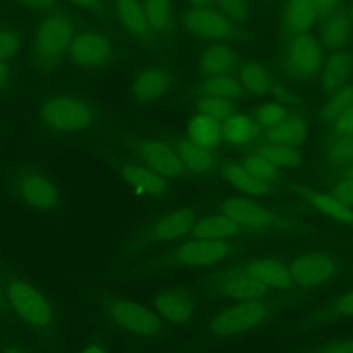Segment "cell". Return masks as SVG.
<instances>
[{
  "label": "cell",
  "mask_w": 353,
  "mask_h": 353,
  "mask_svg": "<svg viewBox=\"0 0 353 353\" xmlns=\"http://www.w3.org/2000/svg\"><path fill=\"white\" fill-rule=\"evenodd\" d=\"M301 194L313 208L319 210L324 215L339 222L353 223V210L342 204L332 194H324L310 189H302Z\"/></svg>",
  "instance_id": "obj_30"
},
{
  "label": "cell",
  "mask_w": 353,
  "mask_h": 353,
  "mask_svg": "<svg viewBox=\"0 0 353 353\" xmlns=\"http://www.w3.org/2000/svg\"><path fill=\"white\" fill-rule=\"evenodd\" d=\"M132 149L142 160L143 165L149 167L164 178L181 176L186 170L175 148L170 146L164 141L154 138L138 139L134 142Z\"/></svg>",
  "instance_id": "obj_12"
},
{
  "label": "cell",
  "mask_w": 353,
  "mask_h": 353,
  "mask_svg": "<svg viewBox=\"0 0 353 353\" xmlns=\"http://www.w3.org/2000/svg\"><path fill=\"white\" fill-rule=\"evenodd\" d=\"M236 61V54L229 46L214 44L201 54L199 65L207 76H218L228 74L234 68Z\"/></svg>",
  "instance_id": "obj_27"
},
{
  "label": "cell",
  "mask_w": 353,
  "mask_h": 353,
  "mask_svg": "<svg viewBox=\"0 0 353 353\" xmlns=\"http://www.w3.org/2000/svg\"><path fill=\"white\" fill-rule=\"evenodd\" d=\"M221 211L240 228L265 229L272 225V214L261 204L247 197H229L222 205Z\"/></svg>",
  "instance_id": "obj_16"
},
{
  "label": "cell",
  "mask_w": 353,
  "mask_h": 353,
  "mask_svg": "<svg viewBox=\"0 0 353 353\" xmlns=\"http://www.w3.org/2000/svg\"><path fill=\"white\" fill-rule=\"evenodd\" d=\"M0 353H32V352L14 341L3 339L0 341Z\"/></svg>",
  "instance_id": "obj_51"
},
{
  "label": "cell",
  "mask_w": 353,
  "mask_h": 353,
  "mask_svg": "<svg viewBox=\"0 0 353 353\" xmlns=\"http://www.w3.org/2000/svg\"><path fill=\"white\" fill-rule=\"evenodd\" d=\"M113 14L121 29L137 40H146L150 36L143 3L139 0H110Z\"/></svg>",
  "instance_id": "obj_20"
},
{
  "label": "cell",
  "mask_w": 353,
  "mask_h": 353,
  "mask_svg": "<svg viewBox=\"0 0 353 353\" xmlns=\"http://www.w3.org/2000/svg\"><path fill=\"white\" fill-rule=\"evenodd\" d=\"M280 306L266 298L234 302L214 313L205 327L211 338L229 339L254 332L265 327L279 312Z\"/></svg>",
  "instance_id": "obj_6"
},
{
  "label": "cell",
  "mask_w": 353,
  "mask_h": 353,
  "mask_svg": "<svg viewBox=\"0 0 353 353\" xmlns=\"http://www.w3.org/2000/svg\"><path fill=\"white\" fill-rule=\"evenodd\" d=\"M194 222L196 212L192 208L172 210L127 236L120 244L119 255L132 258L154 245L176 240L189 233Z\"/></svg>",
  "instance_id": "obj_7"
},
{
  "label": "cell",
  "mask_w": 353,
  "mask_h": 353,
  "mask_svg": "<svg viewBox=\"0 0 353 353\" xmlns=\"http://www.w3.org/2000/svg\"><path fill=\"white\" fill-rule=\"evenodd\" d=\"M332 134L338 138L353 135V106L332 123Z\"/></svg>",
  "instance_id": "obj_48"
},
{
  "label": "cell",
  "mask_w": 353,
  "mask_h": 353,
  "mask_svg": "<svg viewBox=\"0 0 353 353\" xmlns=\"http://www.w3.org/2000/svg\"><path fill=\"white\" fill-rule=\"evenodd\" d=\"M336 259L325 252H306L288 263L294 285L314 288L331 280L336 272Z\"/></svg>",
  "instance_id": "obj_11"
},
{
  "label": "cell",
  "mask_w": 353,
  "mask_h": 353,
  "mask_svg": "<svg viewBox=\"0 0 353 353\" xmlns=\"http://www.w3.org/2000/svg\"><path fill=\"white\" fill-rule=\"evenodd\" d=\"M19 87V72L11 62L0 61V101L11 98Z\"/></svg>",
  "instance_id": "obj_42"
},
{
  "label": "cell",
  "mask_w": 353,
  "mask_h": 353,
  "mask_svg": "<svg viewBox=\"0 0 353 353\" xmlns=\"http://www.w3.org/2000/svg\"><path fill=\"white\" fill-rule=\"evenodd\" d=\"M154 312L171 324L188 323L196 310L194 296L185 288H165L152 296Z\"/></svg>",
  "instance_id": "obj_13"
},
{
  "label": "cell",
  "mask_w": 353,
  "mask_h": 353,
  "mask_svg": "<svg viewBox=\"0 0 353 353\" xmlns=\"http://www.w3.org/2000/svg\"><path fill=\"white\" fill-rule=\"evenodd\" d=\"M80 353H108L106 349L101 345V343H97V342H92V343H88L85 345Z\"/></svg>",
  "instance_id": "obj_52"
},
{
  "label": "cell",
  "mask_w": 353,
  "mask_h": 353,
  "mask_svg": "<svg viewBox=\"0 0 353 353\" xmlns=\"http://www.w3.org/2000/svg\"><path fill=\"white\" fill-rule=\"evenodd\" d=\"M339 0H313V3L316 4L317 8L320 10H330L332 8Z\"/></svg>",
  "instance_id": "obj_53"
},
{
  "label": "cell",
  "mask_w": 353,
  "mask_h": 353,
  "mask_svg": "<svg viewBox=\"0 0 353 353\" xmlns=\"http://www.w3.org/2000/svg\"><path fill=\"white\" fill-rule=\"evenodd\" d=\"M0 188L12 201L41 215L57 212L63 203L57 181L43 167L32 163H19L6 171Z\"/></svg>",
  "instance_id": "obj_4"
},
{
  "label": "cell",
  "mask_w": 353,
  "mask_h": 353,
  "mask_svg": "<svg viewBox=\"0 0 353 353\" xmlns=\"http://www.w3.org/2000/svg\"><path fill=\"white\" fill-rule=\"evenodd\" d=\"M259 124L241 113H233L222 121V137L229 145H247L259 135Z\"/></svg>",
  "instance_id": "obj_24"
},
{
  "label": "cell",
  "mask_w": 353,
  "mask_h": 353,
  "mask_svg": "<svg viewBox=\"0 0 353 353\" xmlns=\"http://www.w3.org/2000/svg\"><path fill=\"white\" fill-rule=\"evenodd\" d=\"M350 18H352V21H353V1H352V4H350Z\"/></svg>",
  "instance_id": "obj_56"
},
{
  "label": "cell",
  "mask_w": 353,
  "mask_h": 353,
  "mask_svg": "<svg viewBox=\"0 0 353 353\" xmlns=\"http://www.w3.org/2000/svg\"><path fill=\"white\" fill-rule=\"evenodd\" d=\"M117 57L114 39L95 26H80L66 54V63L76 72L97 74L109 69Z\"/></svg>",
  "instance_id": "obj_8"
},
{
  "label": "cell",
  "mask_w": 353,
  "mask_h": 353,
  "mask_svg": "<svg viewBox=\"0 0 353 353\" xmlns=\"http://www.w3.org/2000/svg\"><path fill=\"white\" fill-rule=\"evenodd\" d=\"M196 108L199 110V114L215 119L221 123L226 120L230 114H233V103L229 99L216 98V97L203 95L197 101Z\"/></svg>",
  "instance_id": "obj_39"
},
{
  "label": "cell",
  "mask_w": 353,
  "mask_h": 353,
  "mask_svg": "<svg viewBox=\"0 0 353 353\" xmlns=\"http://www.w3.org/2000/svg\"><path fill=\"white\" fill-rule=\"evenodd\" d=\"M26 40L22 25L15 22H0V61L11 62L18 57Z\"/></svg>",
  "instance_id": "obj_33"
},
{
  "label": "cell",
  "mask_w": 353,
  "mask_h": 353,
  "mask_svg": "<svg viewBox=\"0 0 353 353\" xmlns=\"http://www.w3.org/2000/svg\"><path fill=\"white\" fill-rule=\"evenodd\" d=\"M352 316H353V290L339 295L338 298L330 301L324 306L317 307L302 320H305L306 324L319 325L328 321H334L341 317H352Z\"/></svg>",
  "instance_id": "obj_29"
},
{
  "label": "cell",
  "mask_w": 353,
  "mask_h": 353,
  "mask_svg": "<svg viewBox=\"0 0 353 353\" xmlns=\"http://www.w3.org/2000/svg\"><path fill=\"white\" fill-rule=\"evenodd\" d=\"M352 73L353 54L349 51H336L321 66V88L327 92H335L346 85Z\"/></svg>",
  "instance_id": "obj_21"
},
{
  "label": "cell",
  "mask_w": 353,
  "mask_h": 353,
  "mask_svg": "<svg viewBox=\"0 0 353 353\" xmlns=\"http://www.w3.org/2000/svg\"><path fill=\"white\" fill-rule=\"evenodd\" d=\"M143 8L150 32L165 34L172 29L174 11L171 0H145Z\"/></svg>",
  "instance_id": "obj_32"
},
{
  "label": "cell",
  "mask_w": 353,
  "mask_h": 353,
  "mask_svg": "<svg viewBox=\"0 0 353 353\" xmlns=\"http://www.w3.org/2000/svg\"><path fill=\"white\" fill-rule=\"evenodd\" d=\"M175 150L185 168H189L193 172H205L215 164V154L212 150L201 148L189 139L179 141L175 146Z\"/></svg>",
  "instance_id": "obj_31"
},
{
  "label": "cell",
  "mask_w": 353,
  "mask_h": 353,
  "mask_svg": "<svg viewBox=\"0 0 353 353\" xmlns=\"http://www.w3.org/2000/svg\"><path fill=\"white\" fill-rule=\"evenodd\" d=\"M258 154L265 157L274 167H295L302 160V156L298 149L269 142L263 143L259 148Z\"/></svg>",
  "instance_id": "obj_38"
},
{
  "label": "cell",
  "mask_w": 353,
  "mask_h": 353,
  "mask_svg": "<svg viewBox=\"0 0 353 353\" xmlns=\"http://www.w3.org/2000/svg\"><path fill=\"white\" fill-rule=\"evenodd\" d=\"M79 12L92 17H102L106 8V0H65Z\"/></svg>",
  "instance_id": "obj_46"
},
{
  "label": "cell",
  "mask_w": 353,
  "mask_h": 353,
  "mask_svg": "<svg viewBox=\"0 0 353 353\" xmlns=\"http://www.w3.org/2000/svg\"><path fill=\"white\" fill-rule=\"evenodd\" d=\"M290 68L299 76H313L323 66L321 44L310 34H298L287 50Z\"/></svg>",
  "instance_id": "obj_15"
},
{
  "label": "cell",
  "mask_w": 353,
  "mask_h": 353,
  "mask_svg": "<svg viewBox=\"0 0 353 353\" xmlns=\"http://www.w3.org/2000/svg\"><path fill=\"white\" fill-rule=\"evenodd\" d=\"M241 165L251 175H254L255 178L263 182H272L277 175V167H274L270 161H268L265 157H262L258 153L245 156Z\"/></svg>",
  "instance_id": "obj_41"
},
{
  "label": "cell",
  "mask_w": 353,
  "mask_h": 353,
  "mask_svg": "<svg viewBox=\"0 0 353 353\" xmlns=\"http://www.w3.org/2000/svg\"><path fill=\"white\" fill-rule=\"evenodd\" d=\"M203 95L216 97L223 99H233L239 98L243 94V87L240 81L229 74H218V76H208L204 83L201 84Z\"/></svg>",
  "instance_id": "obj_35"
},
{
  "label": "cell",
  "mask_w": 353,
  "mask_h": 353,
  "mask_svg": "<svg viewBox=\"0 0 353 353\" xmlns=\"http://www.w3.org/2000/svg\"><path fill=\"white\" fill-rule=\"evenodd\" d=\"M307 137V124L302 117L288 116L280 124L266 132L269 143L296 148L305 142Z\"/></svg>",
  "instance_id": "obj_26"
},
{
  "label": "cell",
  "mask_w": 353,
  "mask_h": 353,
  "mask_svg": "<svg viewBox=\"0 0 353 353\" xmlns=\"http://www.w3.org/2000/svg\"><path fill=\"white\" fill-rule=\"evenodd\" d=\"M233 254V247L229 241H211L193 239L178 247L142 263V268L149 272H164L176 268H203L218 265Z\"/></svg>",
  "instance_id": "obj_9"
},
{
  "label": "cell",
  "mask_w": 353,
  "mask_h": 353,
  "mask_svg": "<svg viewBox=\"0 0 353 353\" xmlns=\"http://www.w3.org/2000/svg\"><path fill=\"white\" fill-rule=\"evenodd\" d=\"M0 281L14 320L26 325L46 347L57 349L62 320L52 299L28 276L7 263H0Z\"/></svg>",
  "instance_id": "obj_2"
},
{
  "label": "cell",
  "mask_w": 353,
  "mask_h": 353,
  "mask_svg": "<svg viewBox=\"0 0 353 353\" xmlns=\"http://www.w3.org/2000/svg\"><path fill=\"white\" fill-rule=\"evenodd\" d=\"M80 19L77 11L58 7L36 21L28 39L26 57L33 76L47 77L62 68Z\"/></svg>",
  "instance_id": "obj_3"
},
{
  "label": "cell",
  "mask_w": 353,
  "mask_h": 353,
  "mask_svg": "<svg viewBox=\"0 0 353 353\" xmlns=\"http://www.w3.org/2000/svg\"><path fill=\"white\" fill-rule=\"evenodd\" d=\"M353 106V85H345L332 92L330 99L320 110V119L325 123H334L347 109Z\"/></svg>",
  "instance_id": "obj_37"
},
{
  "label": "cell",
  "mask_w": 353,
  "mask_h": 353,
  "mask_svg": "<svg viewBox=\"0 0 353 353\" xmlns=\"http://www.w3.org/2000/svg\"><path fill=\"white\" fill-rule=\"evenodd\" d=\"M223 14L230 22H243L250 14L248 0H215Z\"/></svg>",
  "instance_id": "obj_44"
},
{
  "label": "cell",
  "mask_w": 353,
  "mask_h": 353,
  "mask_svg": "<svg viewBox=\"0 0 353 353\" xmlns=\"http://www.w3.org/2000/svg\"><path fill=\"white\" fill-rule=\"evenodd\" d=\"M215 0H189L193 7H210Z\"/></svg>",
  "instance_id": "obj_54"
},
{
  "label": "cell",
  "mask_w": 353,
  "mask_h": 353,
  "mask_svg": "<svg viewBox=\"0 0 353 353\" xmlns=\"http://www.w3.org/2000/svg\"><path fill=\"white\" fill-rule=\"evenodd\" d=\"M241 228L229 219L226 215H208L194 222L190 229V234L197 240H211V241H228L236 236Z\"/></svg>",
  "instance_id": "obj_22"
},
{
  "label": "cell",
  "mask_w": 353,
  "mask_h": 353,
  "mask_svg": "<svg viewBox=\"0 0 353 353\" xmlns=\"http://www.w3.org/2000/svg\"><path fill=\"white\" fill-rule=\"evenodd\" d=\"M332 196L339 200L342 204L347 207H353V178L346 176L342 181H339L334 189H332Z\"/></svg>",
  "instance_id": "obj_47"
},
{
  "label": "cell",
  "mask_w": 353,
  "mask_h": 353,
  "mask_svg": "<svg viewBox=\"0 0 353 353\" xmlns=\"http://www.w3.org/2000/svg\"><path fill=\"white\" fill-rule=\"evenodd\" d=\"M0 134H1V125H0Z\"/></svg>",
  "instance_id": "obj_57"
},
{
  "label": "cell",
  "mask_w": 353,
  "mask_h": 353,
  "mask_svg": "<svg viewBox=\"0 0 353 353\" xmlns=\"http://www.w3.org/2000/svg\"><path fill=\"white\" fill-rule=\"evenodd\" d=\"M12 320H14V317H12L10 309H8L7 302H6L3 285H1V281H0V324H8Z\"/></svg>",
  "instance_id": "obj_50"
},
{
  "label": "cell",
  "mask_w": 353,
  "mask_h": 353,
  "mask_svg": "<svg viewBox=\"0 0 353 353\" xmlns=\"http://www.w3.org/2000/svg\"><path fill=\"white\" fill-rule=\"evenodd\" d=\"M347 176H350V178H353V164L349 167V170H347Z\"/></svg>",
  "instance_id": "obj_55"
},
{
  "label": "cell",
  "mask_w": 353,
  "mask_h": 353,
  "mask_svg": "<svg viewBox=\"0 0 353 353\" xmlns=\"http://www.w3.org/2000/svg\"><path fill=\"white\" fill-rule=\"evenodd\" d=\"M34 125L50 139H74L91 135L102 123L97 99L79 90H57L43 95L33 112Z\"/></svg>",
  "instance_id": "obj_1"
},
{
  "label": "cell",
  "mask_w": 353,
  "mask_h": 353,
  "mask_svg": "<svg viewBox=\"0 0 353 353\" xmlns=\"http://www.w3.org/2000/svg\"><path fill=\"white\" fill-rule=\"evenodd\" d=\"M288 110L281 102H269L262 106H259L255 110V121L259 124V127H265L268 130L276 127L280 124L284 119H287Z\"/></svg>",
  "instance_id": "obj_40"
},
{
  "label": "cell",
  "mask_w": 353,
  "mask_h": 353,
  "mask_svg": "<svg viewBox=\"0 0 353 353\" xmlns=\"http://www.w3.org/2000/svg\"><path fill=\"white\" fill-rule=\"evenodd\" d=\"M188 139L201 148L211 150L216 148L221 141H223L222 123L215 119L197 114L192 117L188 124Z\"/></svg>",
  "instance_id": "obj_25"
},
{
  "label": "cell",
  "mask_w": 353,
  "mask_h": 353,
  "mask_svg": "<svg viewBox=\"0 0 353 353\" xmlns=\"http://www.w3.org/2000/svg\"><path fill=\"white\" fill-rule=\"evenodd\" d=\"M121 179L138 194L148 197H163L167 193L165 178L138 163H121L117 167Z\"/></svg>",
  "instance_id": "obj_17"
},
{
  "label": "cell",
  "mask_w": 353,
  "mask_h": 353,
  "mask_svg": "<svg viewBox=\"0 0 353 353\" xmlns=\"http://www.w3.org/2000/svg\"><path fill=\"white\" fill-rule=\"evenodd\" d=\"M221 174H222L223 179L226 182H229L233 188H236L244 193H248L251 196H263V194L269 193V190L272 189L269 182H263V181L255 178L243 165L226 163L222 167Z\"/></svg>",
  "instance_id": "obj_28"
},
{
  "label": "cell",
  "mask_w": 353,
  "mask_h": 353,
  "mask_svg": "<svg viewBox=\"0 0 353 353\" xmlns=\"http://www.w3.org/2000/svg\"><path fill=\"white\" fill-rule=\"evenodd\" d=\"M171 87L170 73L159 66L141 70L131 83V95L138 103H152L161 98Z\"/></svg>",
  "instance_id": "obj_19"
},
{
  "label": "cell",
  "mask_w": 353,
  "mask_h": 353,
  "mask_svg": "<svg viewBox=\"0 0 353 353\" xmlns=\"http://www.w3.org/2000/svg\"><path fill=\"white\" fill-rule=\"evenodd\" d=\"M18 6L23 11L33 15H44L58 7H61V0H8Z\"/></svg>",
  "instance_id": "obj_45"
},
{
  "label": "cell",
  "mask_w": 353,
  "mask_h": 353,
  "mask_svg": "<svg viewBox=\"0 0 353 353\" xmlns=\"http://www.w3.org/2000/svg\"><path fill=\"white\" fill-rule=\"evenodd\" d=\"M240 84L255 95H263L272 90V77L269 72L255 62H247L240 69Z\"/></svg>",
  "instance_id": "obj_34"
},
{
  "label": "cell",
  "mask_w": 353,
  "mask_h": 353,
  "mask_svg": "<svg viewBox=\"0 0 353 353\" xmlns=\"http://www.w3.org/2000/svg\"><path fill=\"white\" fill-rule=\"evenodd\" d=\"M204 288L211 296L233 302L262 299L268 292V288L262 283L254 279L239 265L222 268L210 273L204 279Z\"/></svg>",
  "instance_id": "obj_10"
},
{
  "label": "cell",
  "mask_w": 353,
  "mask_h": 353,
  "mask_svg": "<svg viewBox=\"0 0 353 353\" xmlns=\"http://www.w3.org/2000/svg\"><path fill=\"white\" fill-rule=\"evenodd\" d=\"M317 7L313 0H288L284 10L285 29L294 34H305L314 25Z\"/></svg>",
  "instance_id": "obj_23"
},
{
  "label": "cell",
  "mask_w": 353,
  "mask_h": 353,
  "mask_svg": "<svg viewBox=\"0 0 353 353\" xmlns=\"http://www.w3.org/2000/svg\"><path fill=\"white\" fill-rule=\"evenodd\" d=\"M97 303L103 319L123 334L152 339L165 331V321L154 309L137 301L114 292H101Z\"/></svg>",
  "instance_id": "obj_5"
},
{
  "label": "cell",
  "mask_w": 353,
  "mask_h": 353,
  "mask_svg": "<svg viewBox=\"0 0 353 353\" xmlns=\"http://www.w3.org/2000/svg\"><path fill=\"white\" fill-rule=\"evenodd\" d=\"M254 279L262 283L268 290H288L291 288L292 280L290 276L288 265L276 258H255L245 261L239 265Z\"/></svg>",
  "instance_id": "obj_18"
},
{
  "label": "cell",
  "mask_w": 353,
  "mask_h": 353,
  "mask_svg": "<svg viewBox=\"0 0 353 353\" xmlns=\"http://www.w3.org/2000/svg\"><path fill=\"white\" fill-rule=\"evenodd\" d=\"M350 34V22L343 14L330 17L321 28L320 41L327 48L341 47Z\"/></svg>",
  "instance_id": "obj_36"
},
{
  "label": "cell",
  "mask_w": 353,
  "mask_h": 353,
  "mask_svg": "<svg viewBox=\"0 0 353 353\" xmlns=\"http://www.w3.org/2000/svg\"><path fill=\"white\" fill-rule=\"evenodd\" d=\"M183 21L186 29L201 39L223 40L233 34L232 22L210 7H192L186 11Z\"/></svg>",
  "instance_id": "obj_14"
},
{
  "label": "cell",
  "mask_w": 353,
  "mask_h": 353,
  "mask_svg": "<svg viewBox=\"0 0 353 353\" xmlns=\"http://www.w3.org/2000/svg\"><path fill=\"white\" fill-rule=\"evenodd\" d=\"M317 353H353V338L330 343L321 347Z\"/></svg>",
  "instance_id": "obj_49"
},
{
  "label": "cell",
  "mask_w": 353,
  "mask_h": 353,
  "mask_svg": "<svg viewBox=\"0 0 353 353\" xmlns=\"http://www.w3.org/2000/svg\"><path fill=\"white\" fill-rule=\"evenodd\" d=\"M328 160L335 165L353 164V135L339 137L328 150Z\"/></svg>",
  "instance_id": "obj_43"
}]
</instances>
